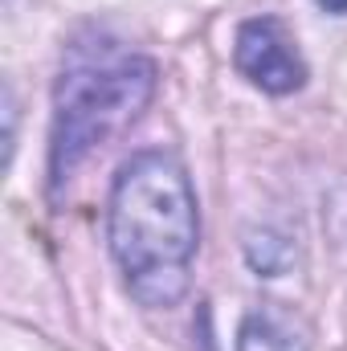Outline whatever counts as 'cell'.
I'll use <instances>...</instances> for the list:
<instances>
[{"mask_svg": "<svg viewBox=\"0 0 347 351\" xmlns=\"http://www.w3.org/2000/svg\"><path fill=\"white\" fill-rule=\"evenodd\" d=\"M106 245L139 306L172 311L188 294L200 250V208L180 156L147 147L115 172Z\"/></svg>", "mask_w": 347, "mask_h": 351, "instance_id": "1", "label": "cell"}, {"mask_svg": "<svg viewBox=\"0 0 347 351\" xmlns=\"http://www.w3.org/2000/svg\"><path fill=\"white\" fill-rule=\"evenodd\" d=\"M156 62L127 49L119 37L90 29L66 45L53 86V135H49V184L62 192L70 176L98 147L123 135L156 98Z\"/></svg>", "mask_w": 347, "mask_h": 351, "instance_id": "2", "label": "cell"}, {"mask_svg": "<svg viewBox=\"0 0 347 351\" xmlns=\"http://www.w3.org/2000/svg\"><path fill=\"white\" fill-rule=\"evenodd\" d=\"M233 62H237L241 78H250L265 94L282 98V94H294L307 86V62L298 53V41L274 16H250L237 25Z\"/></svg>", "mask_w": 347, "mask_h": 351, "instance_id": "3", "label": "cell"}, {"mask_svg": "<svg viewBox=\"0 0 347 351\" xmlns=\"http://www.w3.org/2000/svg\"><path fill=\"white\" fill-rule=\"evenodd\" d=\"M237 351H311V335L282 302L254 306L237 327Z\"/></svg>", "mask_w": 347, "mask_h": 351, "instance_id": "4", "label": "cell"}, {"mask_svg": "<svg viewBox=\"0 0 347 351\" xmlns=\"http://www.w3.org/2000/svg\"><path fill=\"white\" fill-rule=\"evenodd\" d=\"M12 147H16V102L12 86H4V164H12Z\"/></svg>", "mask_w": 347, "mask_h": 351, "instance_id": "5", "label": "cell"}, {"mask_svg": "<svg viewBox=\"0 0 347 351\" xmlns=\"http://www.w3.org/2000/svg\"><path fill=\"white\" fill-rule=\"evenodd\" d=\"M319 8H323V12H331V16H344L347 0H319Z\"/></svg>", "mask_w": 347, "mask_h": 351, "instance_id": "6", "label": "cell"}]
</instances>
